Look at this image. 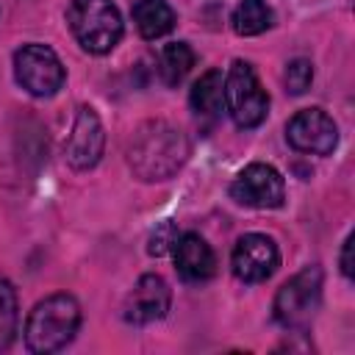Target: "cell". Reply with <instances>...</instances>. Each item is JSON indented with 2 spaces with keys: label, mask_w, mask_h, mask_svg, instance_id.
<instances>
[{
  "label": "cell",
  "mask_w": 355,
  "mask_h": 355,
  "mask_svg": "<svg viewBox=\"0 0 355 355\" xmlns=\"http://www.w3.org/2000/svg\"><path fill=\"white\" fill-rule=\"evenodd\" d=\"M191 144L186 133L164 119H150L136 128L128 144V164L139 180H169L186 164Z\"/></svg>",
  "instance_id": "obj_1"
},
{
  "label": "cell",
  "mask_w": 355,
  "mask_h": 355,
  "mask_svg": "<svg viewBox=\"0 0 355 355\" xmlns=\"http://www.w3.org/2000/svg\"><path fill=\"white\" fill-rule=\"evenodd\" d=\"M80 327V305L72 294L58 291L33 305L25 322V347L36 355L64 349Z\"/></svg>",
  "instance_id": "obj_2"
},
{
  "label": "cell",
  "mask_w": 355,
  "mask_h": 355,
  "mask_svg": "<svg viewBox=\"0 0 355 355\" xmlns=\"http://www.w3.org/2000/svg\"><path fill=\"white\" fill-rule=\"evenodd\" d=\"M67 22L86 53H111L122 39V17L111 0H69Z\"/></svg>",
  "instance_id": "obj_3"
},
{
  "label": "cell",
  "mask_w": 355,
  "mask_h": 355,
  "mask_svg": "<svg viewBox=\"0 0 355 355\" xmlns=\"http://www.w3.org/2000/svg\"><path fill=\"white\" fill-rule=\"evenodd\" d=\"M322 280H324V275H322V266H316V263H311V266L300 269L294 277H288L277 288L275 302H272L275 322L286 330L302 333L313 322V316L322 305Z\"/></svg>",
  "instance_id": "obj_4"
},
{
  "label": "cell",
  "mask_w": 355,
  "mask_h": 355,
  "mask_svg": "<svg viewBox=\"0 0 355 355\" xmlns=\"http://www.w3.org/2000/svg\"><path fill=\"white\" fill-rule=\"evenodd\" d=\"M225 108L239 128H258L269 114V94L250 61L236 58L225 75Z\"/></svg>",
  "instance_id": "obj_5"
},
{
  "label": "cell",
  "mask_w": 355,
  "mask_h": 355,
  "mask_svg": "<svg viewBox=\"0 0 355 355\" xmlns=\"http://www.w3.org/2000/svg\"><path fill=\"white\" fill-rule=\"evenodd\" d=\"M14 78L28 94L53 97L64 86L67 69H64V64L53 47L31 42L14 53Z\"/></svg>",
  "instance_id": "obj_6"
},
{
  "label": "cell",
  "mask_w": 355,
  "mask_h": 355,
  "mask_svg": "<svg viewBox=\"0 0 355 355\" xmlns=\"http://www.w3.org/2000/svg\"><path fill=\"white\" fill-rule=\"evenodd\" d=\"M230 197L247 208H280L286 202V180L272 164L252 161L230 183Z\"/></svg>",
  "instance_id": "obj_7"
},
{
  "label": "cell",
  "mask_w": 355,
  "mask_h": 355,
  "mask_svg": "<svg viewBox=\"0 0 355 355\" xmlns=\"http://www.w3.org/2000/svg\"><path fill=\"white\" fill-rule=\"evenodd\" d=\"M286 139L297 153L330 155L338 144V125L324 108H302L286 125Z\"/></svg>",
  "instance_id": "obj_8"
},
{
  "label": "cell",
  "mask_w": 355,
  "mask_h": 355,
  "mask_svg": "<svg viewBox=\"0 0 355 355\" xmlns=\"http://www.w3.org/2000/svg\"><path fill=\"white\" fill-rule=\"evenodd\" d=\"M233 275L241 283H263L280 266V250L272 236L266 233H247L236 241L230 255Z\"/></svg>",
  "instance_id": "obj_9"
},
{
  "label": "cell",
  "mask_w": 355,
  "mask_h": 355,
  "mask_svg": "<svg viewBox=\"0 0 355 355\" xmlns=\"http://www.w3.org/2000/svg\"><path fill=\"white\" fill-rule=\"evenodd\" d=\"M103 147H105V130H103L97 111L92 105H80L75 114L72 130L67 136V144H64L67 164L78 172H86L100 161Z\"/></svg>",
  "instance_id": "obj_10"
},
{
  "label": "cell",
  "mask_w": 355,
  "mask_h": 355,
  "mask_svg": "<svg viewBox=\"0 0 355 355\" xmlns=\"http://www.w3.org/2000/svg\"><path fill=\"white\" fill-rule=\"evenodd\" d=\"M172 305V288L161 275H141L128 291L122 316L130 324H153L166 316Z\"/></svg>",
  "instance_id": "obj_11"
},
{
  "label": "cell",
  "mask_w": 355,
  "mask_h": 355,
  "mask_svg": "<svg viewBox=\"0 0 355 355\" xmlns=\"http://www.w3.org/2000/svg\"><path fill=\"white\" fill-rule=\"evenodd\" d=\"M172 255L178 275L189 283H205L216 275V255L200 233H180L172 247Z\"/></svg>",
  "instance_id": "obj_12"
},
{
  "label": "cell",
  "mask_w": 355,
  "mask_h": 355,
  "mask_svg": "<svg viewBox=\"0 0 355 355\" xmlns=\"http://www.w3.org/2000/svg\"><path fill=\"white\" fill-rule=\"evenodd\" d=\"M130 14H133V22L144 39L166 36L178 22L175 8L166 0H136Z\"/></svg>",
  "instance_id": "obj_13"
},
{
  "label": "cell",
  "mask_w": 355,
  "mask_h": 355,
  "mask_svg": "<svg viewBox=\"0 0 355 355\" xmlns=\"http://www.w3.org/2000/svg\"><path fill=\"white\" fill-rule=\"evenodd\" d=\"M225 78L219 69H208L200 75V80H194L191 86V108L197 114H205V116H216L222 111V103H225Z\"/></svg>",
  "instance_id": "obj_14"
},
{
  "label": "cell",
  "mask_w": 355,
  "mask_h": 355,
  "mask_svg": "<svg viewBox=\"0 0 355 355\" xmlns=\"http://www.w3.org/2000/svg\"><path fill=\"white\" fill-rule=\"evenodd\" d=\"M194 67V50L186 42H169L158 55V75L166 86H178Z\"/></svg>",
  "instance_id": "obj_15"
},
{
  "label": "cell",
  "mask_w": 355,
  "mask_h": 355,
  "mask_svg": "<svg viewBox=\"0 0 355 355\" xmlns=\"http://www.w3.org/2000/svg\"><path fill=\"white\" fill-rule=\"evenodd\" d=\"M272 25V8L266 0H239L233 8V31L239 36H258Z\"/></svg>",
  "instance_id": "obj_16"
},
{
  "label": "cell",
  "mask_w": 355,
  "mask_h": 355,
  "mask_svg": "<svg viewBox=\"0 0 355 355\" xmlns=\"http://www.w3.org/2000/svg\"><path fill=\"white\" fill-rule=\"evenodd\" d=\"M19 308H17V291L8 280H0V352L11 347L17 336Z\"/></svg>",
  "instance_id": "obj_17"
},
{
  "label": "cell",
  "mask_w": 355,
  "mask_h": 355,
  "mask_svg": "<svg viewBox=\"0 0 355 355\" xmlns=\"http://www.w3.org/2000/svg\"><path fill=\"white\" fill-rule=\"evenodd\" d=\"M283 80H286V92H291V94H305V92L311 89V83H313V64H311L308 58H294V61H288Z\"/></svg>",
  "instance_id": "obj_18"
},
{
  "label": "cell",
  "mask_w": 355,
  "mask_h": 355,
  "mask_svg": "<svg viewBox=\"0 0 355 355\" xmlns=\"http://www.w3.org/2000/svg\"><path fill=\"white\" fill-rule=\"evenodd\" d=\"M178 227H175V222H161L153 233H150V244H147V252L150 255H155V258H161V255H166V252H172V247H175V241H178Z\"/></svg>",
  "instance_id": "obj_19"
},
{
  "label": "cell",
  "mask_w": 355,
  "mask_h": 355,
  "mask_svg": "<svg viewBox=\"0 0 355 355\" xmlns=\"http://www.w3.org/2000/svg\"><path fill=\"white\" fill-rule=\"evenodd\" d=\"M352 241H355V236L349 233V236L344 239L341 255H338V266H341V275H344L347 280H352Z\"/></svg>",
  "instance_id": "obj_20"
}]
</instances>
